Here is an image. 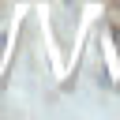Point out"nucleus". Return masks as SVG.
Listing matches in <instances>:
<instances>
[]
</instances>
